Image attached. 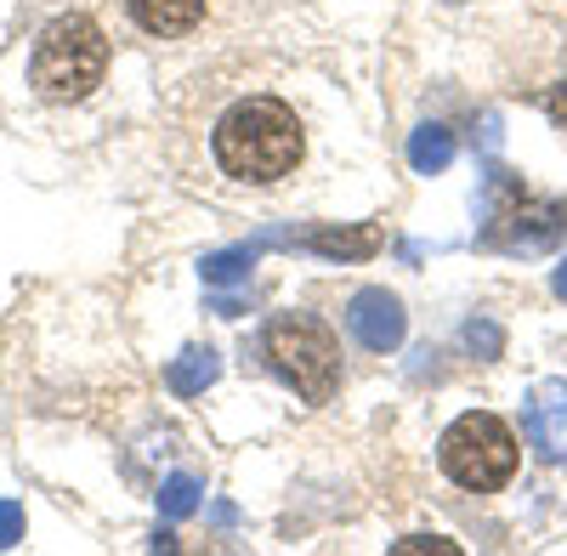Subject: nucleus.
<instances>
[{"mask_svg":"<svg viewBox=\"0 0 567 556\" xmlns=\"http://www.w3.org/2000/svg\"><path fill=\"white\" fill-rule=\"evenodd\" d=\"M301 148H307L301 120H296L290 103H278V97H250V103H239L216 125V159H221L227 176H239V182L290 176L301 165Z\"/></svg>","mask_w":567,"mask_h":556,"instance_id":"obj_1","label":"nucleus"},{"mask_svg":"<svg viewBox=\"0 0 567 556\" xmlns=\"http://www.w3.org/2000/svg\"><path fill=\"white\" fill-rule=\"evenodd\" d=\"M109 69V40L103 29L69 12V18H52L34 40V58H29V85L40 91L45 103H80L97 91Z\"/></svg>","mask_w":567,"mask_h":556,"instance_id":"obj_2","label":"nucleus"},{"mask_svg":"<svg viewBox=\"0 0 567 556\" xmlns=\"http://www.w3.org/2000/svg\"><path fill=\"white\" fill-rule=\"evenodd\" d=\"M267 363L307 403H329L341 387V347L329 336V323H318L307 312H278L267 323Z\"/></svg>","mask_w":567,"mask_h":556,"instance_id":"obj_3","label":"nucleus"},{"mask_svg":"<svg viewBox=\"0 0 567 556\" xmlns=\"http://www.w3.org/2000/svg\"><path fill=\"white\" fill-rule=\"evenodd\" d=\"M437 460H443V472L460 488L494 494V488H505L516 477V437H511V426L499 421V414L471 409V414H460V421L443 432Z\"/></svg>","mask_w":567,"mask_h":556,"instance_id":"obj_4","label":"nucleus"},{"mask_svg":"<svg viewBox=\"0 0 567 556\" xmlns=\"http://www.w3.org/2000/svg\"><path fill=\"white\" fill-rule=\"evenodd\" d=\"M567 234V205L561 199H539L528 188H516L511 176H494L488 188V222L477 245L483 250H511V256H539Z\"/></svg>","mask_w":567,"mask_h":556,"instance_id":"obj_5","label":"nucleus"},{"mask_svg":"<svg viewBox=\"0 0 567 556\" xmlns=\"http://www.w3.org/2000/svg\"><path fill=\"white\" fill-rule=\"evenodd\" d=\"M347 330H352L358 347H369V352H398L403 336H409V312H403V301H398L392 290L369 285V290H358V296L347 301Z\"/></svg>","mask_w":567,"mask_h":556,"instance_id":"obj_6","label":"nucleus"},{"mask_svg":"<svg viewBox=\"0 0 567 556\" xmlns=\"http://www.w3.org/2000/svg\"><path fill=\"white\" fill-rule=\"evenodd\" d=\"M528 432L545 460H567V381H539L528 392Z\"/></svg>","mask_w":567,"mask_h":556,"instance_id":"obj_7","label":"nucleus"},{"mask_svg":"<svg viewBox=\"0 0 567 556\" xmlns=\"http://www.w3.org/2000/svg\"><path fill=\"white\" fill-rule=\"evenodd\" d=\"M136 29L148 34H187L199 18H205V0H125Z\"/></svg>","mask_w":567,"mask_h":556,"instance_id":"obj_8","label":"nucleus"},{"mask_svg":"<svg viewBox=\"0 0 567 556\" xmlns=\"http://www.w3.org/2000/svg\"><path fill=\"white\" fill-rule=\"evenodd\" d=\"M296 245H301V250H318V256L347 261V256H374L381 234H374V227H312V234H301Z\"/></svg>","mask_w":567,"mask_h":556,"instance_id":"obj_9","label":"nucleus"},{"mask_svg":"<svg viewBox=\"0 0 567 556\" xmlns=\"http://www.w3.org/2000/svg\"><path fill=\"white\" fill-rule=\"evenodd\" d=\"M409 165H414L420 176L449 171V165H454V131H449L443 120H425V125L409 136Z\"/></svg>","mask_w":567,"mask_h":556,"instance_id":"obj_10","label":"nucleus"},{"mask_svg":"<svg viewBox=\"0 0 567 556\" xmlns=\"http://www.w3.org/2000/svg\"><path fill=\"white\" fill-rule=\"evenodd\" d=\"M216 375H221V358H216L210 347H187L182 358H171V375H165V381H171L176 398H199Z\"/></svg>","mask_w":567,"mask_h":556,"instance_id":"obj_11","label":"nucleus"},{"mask_svg":"<svg viewBox=\"0 0 567 556\" xmlns=\"http://www.w3.org/2000/svg\"><path fill=\"white\" fill-rule=\"evenodd\" d=\"M261 245H267V239H256V245H233V250H216V256H205V261H199L205 285H239V278H250V267H256Z\"/></svg>","mask_w":567,"mask_h":556,"instance_id":"obj_12","label":"nucleus"},{"mask_svg":"<svg viewBox=\"0 0 567 556\" xmlns=\"http://www.w3.org/2000/svg\"><path fill=\"white\" fill-rule=\"evenodd\" d=\"M194 512H199V477H187V472L165 477V488H159V517L182 523V517H194Z\"/></svg>","mask_w":567,"mask_h":556,"instance_id":"obj_13","label":"nucleus"},{"mask_svg":"<svg viewBox=\"0 0 567 556\" xmlns=\"http://www.w3.org/2000/svg\"><path fill=\"white\" fill-rule=\"evenodd\" d=\"M465 347H471V352H483V358H499V347H505V336H499V323H488V318H477V323H465Z\"/></svg>","mask_w":567,"mask_h":556,"instance_id":"obj_14","label":"nucleus"},{"mask_svg":"<svg viewBox=\"0 0 567 556\" xmlns=\"http://www.w3.org/2000/svg\"><path fill=\"white\" fill-rule=\"evenodd\" d=\"M23 539V505L18 500H0V550H12Z\"/></svg>","mask_w":567,"mask_h":556,"instance_id":"obj_15","label":"nucleus"},{"mask_svg":"<svg viewBox=\"0 0 567 556\" xmlns=\"http://www.w3.org/2000/svg\"><path fill=\"white\" fill-rule=\"evenodd\" d=\"M420 550H437V556H460V545H454V539H425V534H420V539H403V545H398V556H420Z\"/></svg>","mask_w":567,"mask_h":556,"instance_id":"obj_16","label":"nucleus"},{"mask_svg":"<svg viewBox=\"0 0 567 556\" xmlns=\"http://www.w3.org/2000/svg\"><path fill=\"white\" fill-rule=\"evenodd\" d=\"M550 290H556V296H561V301H567V261H561V267H556V278H550Z\"/></svg>","mask_w":567,"mask_h":556,"instance_id":"obj_17","label":"nucleus"}]
</instances>
